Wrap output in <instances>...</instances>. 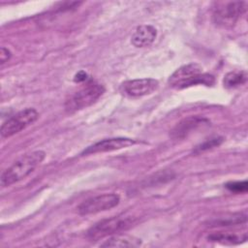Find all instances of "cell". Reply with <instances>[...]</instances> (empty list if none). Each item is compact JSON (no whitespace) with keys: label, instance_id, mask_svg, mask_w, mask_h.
I'll list each match as a JSON object with an SVG mask.
<instances>
[{"label":"cell","instance_id":"4fadbf2b","mask_svg":"<svg viewBox=\"0 0 248 248\" xmlns=\"http://www.w3.org/2000/svg\"><path fill=\"white\" fill-rule=\"evenodd\" d=\"M141 241L139 238L129 235H114L109 237L104 243L102 247H137L140 245Z\"/></svg>","mask_w":248,"mask_h":248},{"label":"cell","instance_id":"9c48e42d","mask_svg":"<svg viewBox=\"0 0 248 248\" xmlns=\"http://www.w3.org/2000/svg\"><path fill=\"white\" fill-rule=\"evenodd\" d=\"M138 141L133 139L129 138H110L99 140L88 147H86L80 155H90V154H97V153H104V152H110L119 150L122 148H126L136 144Z\"/></svg>","mask_w":248,"mask_h":248},{"label":"cell","instance_id":"ac0fdd59","mask_svg":"<svg viewBox=\"0 0 248 248\" xmlns=\"http://www.w3.org/2000/svg\"><path fill=\"white\" fill-rule=\"evenodd\" d=\"M12 56V52L10 51V49L2 46L1 50H0V63L1 65H3L4 63H6Z\"/></svg>","mask_w":248,"mask_h":248},{"label":"cell","instance_id":"5b68a950","mask_svg":"<svg viewBox=\"0 0 248 248\" xmlns=\"http://www.w3.org/2000/svg\"><path fill=\"white\" fill-rule=\"evenodd\" d=\"M246 11V2L230 1L219 2L213 9V22L220 27L229 28L233 26L238 18Z\"/></svg>","mask_w":248,"mask_h":248},{"label":"cell","instance_id":"6da1fadb","mask_svg":"<svg viewBox=\"0 0 248 248\" xmlns=\"http://www.w3.org/2000/svg\"><path fill=\"white\" fill-rule=\"evenodd\" d=\"M46 153L42 150L32 151L21 156L2 172L0 179L1 187H8L24 179L44 161Z\"/></svg>","mask_w":248,"mask_h":248},{"label":"cell","instance_id":"5bb4252c","mask_svg":"<svg viewBox=\"0 0 248 248\" xmlns=\"http://www.w3.org/2000/svg\"><path fill=\"white\" fill-rule=\"evenodd\" d=\"M246 79L247 75L244 71H232L228 73L224 77L223 83L226 88L232 89L244 84L246 82Z\"/></svg>","mask_w":248,"mask_h":248},{"label":"cell","instance_id":"52a82bcc","mask_svg":"<svg viewBox=\"0 0 248 248\" xmlns=\"http://www.w3.org/2000/svg\"><path fill=\"white\" fill-rule=\"evenodd\" d=\"M119 196L114 193L98 195L83 201L78 206V212L80 215L96 214L115 207L119 203Z\"/></svg>","mask_w":248,"mask_h":248},{"label":"cell","instance_id":"7a4b0ae2","mask_svg":"<svg viewBox=\"0 0 248 248\" xmlns=\"http://www.w3.org/2000/svg\"><path fill=\"white\" fill-rule=\"evenodd\" d=\"M214 82V77L208 73H203L202 66L197 63H189L181 66L169 78V84L176 89H183L199 84L212 86Z\"/></svg>","mask_w":248,"mask_h":248},{"label":"cell","instance_id":"7c38bea8","mask_svg":"<svg viewBox=\"0 0 248 248\" xmlns=\"http://www.w3.org/2000/svg\"><path fill=\"white\" fill-rule=\"evenodd\" d=\"M208 241L218 242L225 245H237L247 240V232H212L207 236Z\"/></svg>","mask_w":248,"mask_h":248},{"label":"cell","instance_id":"30bf717a","mask_svg":"<svg viewBox=\"0 0 248 248\" xmlns=\"http://www.w3.org/2000/svg\"><path fill=\"white\" fill-rule=\"evenodd\" d=\"M209 124V121L201 116H189L178 122L170 131V137L174 140H182L187 138L193 132Z\"/></svg>","mask_w":248,"mask_h":248},{"label":"cell","instance_id":"2e32d148","mask_svg":"<svg viewBox=\"0 0 248 248\" xmlns=\"http://www.w3.org/2000/svg\"><path fill=\"white\" fill-rule=\"evenodd\" d=\"M222 142H223V138H220V137L212 138V139L206 140L205 141H203L202 143H201L200 145H198L197 148H196V151L201 152V151L208 150V149H211V148H213V147L219 146Z\"/></svg>","mask_w":248,"mask_h":248},{"label":"cell","instance_id":"ba28073f","mask_svg":"<svg viewBox=\"0 0 248 248\" xmlns=\"http://www.w3.org/2000/svg\"><path fill=\"white\" fill-rule=\"evenodd\" d=\"M158 86L159 82L154 78H136L124 81L121 84V91L128 97L137 98L153 93Z\"/></svg>","mask_w":248,"mask_h":248},{"label":"cell","instance_id":"8fae6325","mask_svg":"<svg viewBox=\"0 0 248 248\" xmlns=\"http://www.w3.org/2000/svg\"><path fill=\"white\" fill-rule=\"evenodd\" d=\"M157 30L152 25H140L131 37V43L136 47H145L150 46L156 39Z\"/></svg>","mask_w":248,"mask_h":248},{"label":"cell","instance_id":"e0dca14e","mask_svg":"<svg viewBox=\"0 0 248 248\" xmlns=\"http://www.w3.org/2000/svg\"><path fill=\"white\" fill-rule=\"evenodd\" d=\"M226 188L233 193H245L248 188L246 180L243 181H233L226 184Z\"/></svg>","mask_w":248,"mask_h":248},{"label":"cell","instance_id":"3957f363","mask_svg":"<svg viewBox=\"0 0 248 248\" xmlns=\"http://www.w3.org/2000/svg\"><path fill=\"white\" fill-rule=\"evenodd\" d=\"M104 92V85L94 80H90L66 100L65 109L69 112L83 109L93 105Z\"/></svg>","mask_w":248,"mask_h":248},{"label":"cell","instance_id":"9a60e30c","mask_svg":"<svg viewBox=\"0 0 248 248\" xmlns=\"http://www.w3.org/2000/svg\"><path fill=\"white\" fill-rule=\"evenodd\" d=\"M246 215L243 213H234L225 217H219L212 222V226H233L241 223H246Z\"/></svg>","mask_w":248,"mask_h":248},{"label":"cell","instance_id":"8992f818","mask_svg":"<svg viewBox=\"0 0 248 248\" xmlns=\"http://www.w3.org/2000/svg\"><path fill=\"white\" fill-rule=\"evenodd\" d=\"M39 117V113L35 108H24L10 118H8L1 126V137L10 138L20 131L24 130L28 126L32 125Z\"/></svg>","mask_w":248,"mask_h":248},{"label":"cell","instance_id":"d6986e66","mask_svg":"<svg viewBox=\"0 0 248 248\" xmlns=\"http://www.w3.org/2000/svg\"><path fill=\"white\" fill-rule=\"evenodd\" d=\"M87 78H88V75H87L84 71H79V72H78V73L75 75V77H74V81L80 83V82L86 81Z\"/></svg>","mask_w":248,"mask_h":248},{"label":"cell","instance_id":"277c9868","mask_svg":"<svg viewBox=\"0 0 248 248\" xmlns=\"http://www.w3.org/2000/svg\"><path fill=\"white\" fill-rule=\"evenodd\" d=\"M134 223L135 218L126 215H117L108 219H103L88 230L87 237L96 241L125 231L132 227Z\"/></svg>","mask_w":248,"mask_h":248}]
</instances>
